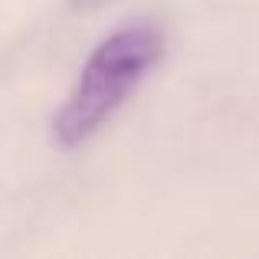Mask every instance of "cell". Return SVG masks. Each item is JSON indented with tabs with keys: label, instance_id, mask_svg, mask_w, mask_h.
I'll return each mask as SVG.
<instances>
[{
	"label": "cell",
	"instance_id": "cell-2",
	"mask_svg": "<svg viewBox=\"0 0 259 259\" xmlns=\"http://www.w3.org/2000/svg\"><path fill=\"white\" fill-rule=\"evenodd\" d=\"M69 4H72V10H82V13H92V10H99V7L112 4V0H69Z\"/></svg>",
	"mask_w": 259,
	"mask_h": 259
},
{
	"label": "cell",
	"instance_id": "cell-1",
	"mask_svg": "<svg viewBox=\"0 0 259 259\" xmlns=\"http://www.w3.org/2000/svg\"><path fill=\"white\" fill-rule=\"evenodd\" d=\"M161 56L164 33L154 23H132L105 36L85 59L66 105L53 118V141L59 148H79L89 141L128 102Z\"/></svg>",
	"mask_w": 259,
	"mask_h": 259
}]
</instances>
